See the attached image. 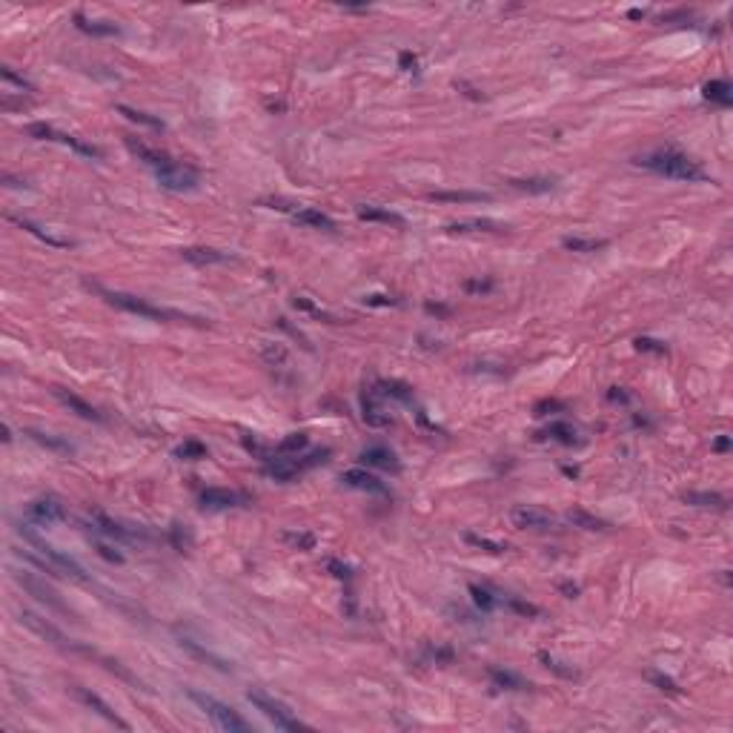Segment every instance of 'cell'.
<instances>
[{"instance_id": "16", "label": "cell", "mask_w": 733, "mask_h": 733, "mask_svg": "<svg viewBox=\"0 0 733 733\" xmlns=\"http://www.w3.org/2000/svg\"><path fill=\"white\" fill-rule=\"evenodd\" d=\"M361 462L370 464V467H378V470H390V473H399V470H401L395 453L387 450V447H366V450H361Z\"/></svg>"}, {"instance_id": "44", "label": "cell", "mask_w": 733, "mask_h": 733, "mask_svg": "<svg viewBox=\"0 0 733 733\" xmlns=\"http://www.w3.org/2000/svg\"><path fill=\"white\" fill-rule=\"evenodd\" d=\"M307 444H310L307 433H292V436H287V439L278 444V450H281V453H298V450H304Z\"/></svg>"}, {"instance_id": "9", "label": "cell", "mask_w": 733, "mask_h": 733, "mask_svg": "<svg viewBox=\"0 0 733 733\" xmlns=\"http://www.w3.org/2000/svg\"><path fill=\"white\" fill-rule=\"evenodd\" d=\"M510 522H513V527H518V530H550L556 525V518L550 515L547 510H541V507H527V504H522V507H513L510 510Z\"/></svg>"}, {"instance_id": "48", "label": "cell", "mask_w": 733, "mask_h": 733, "mask_svg": "<svg viewBox=\"0 0 733 733\" xmlns=\"http://www.w3.org/2000/svg\"><path fill=\"white\" fill-rule=\"evenodd\" d=\"M636 350H641V353H659V355L667 353V347H664L662 341H653V339H636Z\"/></svg>"}, {"instance_id": "18", "label": "cell", "mask_w": 733, "mask_h": 733, "mask_svg": "<svg viewBox=\"0 0 733 733\" xmlns=\"http://www.w3.org/2000/svg\"><path fill=\"white\" fill-rule=\"evenodd\" d=\"M341 481L353 490H364V493H384V484L366 470H347L341 473Z\"/></svg>"}, {"instance_id": "55", "label": "cell", "mask_w": 733, "mask_h": 733, "mask_svg": "<svg viewBox=\"0 0 733 733\" xmlns=\"http://www.w3.org/2000/svg\"><path fill=\"white\" fill-rule=\"evenodd\" d=\"M264 358L275 364V361H284V358H287V353H284V347H269V350L264 353Z\"/></svg>"}, {"instance_id": "28", "label": "cell", "mask_w": 733, "mask_h": 733, "mask_svg": "<svg viewBox=\"0 0 733 733\" xmlns=\"http://www.w3.org/2000/svg\"><path fill=\"white\" fill-rule=\"evenodd\" d=\"M685 504H693V507H711V510H727V499L719 496V493H699V490H690L682 496Z\"/></svg>"}, {"instance_id": "3", "label": "cell", "mask_w": 733, "mask_h": 733, "mask_svg": "<svg viewBox=\"0 0 733 733\" xmlns=\"http://www.w3.org/2000/svg\"><path fill=\"white\" fill-rule=\"evenodd\" d=\"M190 699L195 702V705H198L212 722H215V727L229 730V733H247V730H250V722L241 719L238 711L229 708V705H224V702L212 699V696H206V693H198V690H190Z\"/></svg>"}, {"instance_id": "1", "label": "cell", "mask_w": 733, "mask_h": 733, "mask_svg": "<svg viewBox=\"0 0 733 733\" xmlns=\"http://www.w3.org/2000/svg\"><path fill=\"white\" fill-rule=\"evenodd\" d=\"M636 164L641 169H650L656 175H664V178H674V180H705V172L696 161H690L688 155L676 149H656V152H648V155H639Z\"/></svg>"}, {"instance_id": "29", "label": "cell", "mask_w": 733, "mask_h": 733, "mask_svg": "<svg viewBox=\"0 0 733 733\" xmlns=\"http://www.w3.org/2000/svg\"><path fill=\"white\" fill-rule=\"evenodd\" d=\"M12 553L17 556V559H23V562H29V564H35L38 570H43L46 576H66L64 570H60L55 562H46V556L41 559V556H35L32 550H26V547H12Z\"/></svg>"}, {"instance_id": "30", "label": "cell", "mask_w": 733, "mask_h": 733, "mask_svg": "<svg viewBox=\"0 0 733 733\" xmlns=\"http://www.w3.org/2000/svg\"><path fill=\"white\" fill-rule=\"evenodd\" d=\"M567 522L573 527H582V530H607V522H602V518H596L593 513L588 510H567Z\"/></svg>"}, {"instance_id": "12", "label": "cell", "mask_w": 733, "mask_h": 733, "mask_svg": "<svg viewBox=\"0 0 733 733\" xmlns=\"http://www.w3.org/2000/svg\"><path fill=\"white\" fill-rule=\"evenodd\" d=\"M304 470H307L304 458H266V467H264V473L275 481H292Z\"/></svg>"}, {"instance_id": "17", "label": "cell", "mask_w": 733, "mask_h": 733, "mask_svg": "<svg viewBox=\"0 0 733 733\" xmlns=\"http://www.w3.org/2000/svg\"><path fill=\"white\" fill-rule=\"evenodd\" d=\"M243 504V496L232 493V490H218V487H209V490L201 493V507L206 510H229Z\"/></svg>"}, {"instance_id": "35", "label": "cell", "mask_w": 733, "mask_h": 733, "mask_svg": "<svg viewBox=\"0 0 733 733\" xmlns=\"http://www.w3.org/2000/svg\"><path fill=\"white\" fill-rule=\"evenodd\" d=\"M430 201H447V204H473V201H490L487 192H430Z\"/></svg>"}, {"instance_id": "6", "label": "cell", "mask_w": 733, "mask_h": 733, "mask_svg": "<svg viewBox=\"0 0 733 733\" xmlns=\"http://www.w3.org/2000/svg\"><path fill=\"white\" fill-rule=\"evenodd\" d=\"M17 533L29 541V544H35L38 550H41V556H46L49 562H55L60 570H64L66 576H72V578H78V582H86V573H83V567L75 562V559H69L66 553H60V550L55 547V544H49V541H41L35 533H29L26 527H17Z\"/></svg>"}, {"instance_id": "51", "label": "cell", "mask_w": 733, "mask_h": 733, "mask_svg": "<svg viewBox=\"0 0 733 733\" xmlns=\"http://www.w3.org/2000/svg\"><path fill=\"white\" fill-rule=\"evenodd\" d=\"M327 570H329L335 578H350V576H353V570H350L347 564H341L339 559H327Z\"/></svg>"}, {"instance_id": "49", "label": "cell", "mask_w": 733, "mask_h": 733, "mask_svg": "<svg viewBox=\"0 0 733 733\" xmlns=\"http://www.w3.org/2000/svg\"><path fill=\"white\" fill-rule=\"evenodd\" d=\"M3 80H9V83H15L17 89H23V92H32V83H29L26 78H20L12 66H3Z\"/></svg>"}, {"instance_id": "59", "label": "cell", "mask_w": 733, "mask_h": 733, "mask_svg": "<svg viewBox=\"0 0 733 733\" xmlns=\"http://www.w3.org/2000/svg\"><path fill=\"white\" fill-rule=\"evenodd\" d=\"M627 17H633V20H639V17H645V12H641V9H630V12H627Z\"/></svg>"}, {"instance_id": "56", "label": "cell", "mask_w": 733, "mask_h": 733, "mask_svg": "<svg viewBox=\"0 0 733 733\" xmlns=\"http://www.w3.org/2000/svg\"><path fill=\"white\" fill-rule=\"evenodd\" d=\"M366 304H376V307H387V304H395L392 298H387V295H370V298H364Z\"/></svg>"}, {"instance_id": "45", "label": "cell", "mask_w": 733, "mask_h": 733, "mask_svg": "<svg viewBox=\"0 0 733 733\" xmlns=\"http://www.w3.org/2000/svg\"><path fill=\"white\" fill-rule=\"evenodd\" d=\"M467 590H470L473 602H476L481 610H493V607H496V599L490 596V590H484V588H478V585H470Z\"/></svg>"}, {"instance_id": "4", "label": "cell", "mask_w": 733, "mask_h": 733, "mask_svg": "<svg viewBox=\"0 0 733 733\" xmlns=\"http://www.w3.org/2000/svg\"><path fill=\"white\" fill-rule=\"evenodd\" d=\"M12 578L15 582L29 593V596H35L41 604H46V607H52V610H57V613H66V616H75L72 610H69V604L60 599L46 582H41V578H35L32 573H26V570H12Z\"/></svg>"}, {"instance_id": "50", "label": "cell", "mask_w": 733, "mask_h": 733, "mask_svg": "<svg viewBox=\"0 0 733 733\" xmlns=\"http://www.w3.org/2000/svg\"><path fill=\"white\" fill-rule=\"evenodd\" d=\"M95 550H98V553H101V556H104L106 562H115V564H124V556H120V553H118V550H112L109 544H104V541H98V539H95Z\"/></svg>"}, {"instance_id": "7", "label": "cell", "mask_w": 733, "mask_h": 733, "mask_svg": "<svg viewBox=\"0 0 733 733\" xmlns=\"http://www.w3.org/2000/svg\"><path fill=\"white\" fill-rule=\"evenodd\" d=\"M158 175V183L164 190H172V192H190L198 187V169L195 166H187V164H169L164 169L155 172Z\"/></svg>"}, {"instance_id": "37", "label": "cell", "mask_w": 733, "mask_h": 733, "mask_svg": "<svg viewBox=\"0 0 733 733\" xmlns=\"http://www.w3.org/2000/svg\"><path fill=\"white\" fill-rule=\"evenodd\" d=\"M180 645H183V648H190V650H192V653H195L198 659H204V662H209L212 667H218V670H224V674H227V670H232V664H227V662H224V659H218L215 653H209V650H204V648H198V645H195V641H192V639H180Z\"/></svg>"}, {"instance_id": "8", "label": "cell", "mask_w": 733, "mask_h": 733, "mask_svg": "<svg viewBox=\"0 0 733 733\" xmlns=\"http://www.w3.org/2000/svg\"><path fill=\"white\" fill-rule=\"evenodd\" d=\"M26 132L32 135V138H38V141H57V143H66V146H72L75 152H80V155H86V158H104V152H101V149H95V146H89V143L78 141L75 135L57 132V129H52L49 124H32Z\"/></svg>"}, {"instance_id": "10", "label": "cell", "mask_w": 733, "mask_h": 733, "mask_svg": "<svg viewBox=\"0 0 733 733\" xmlns=\"http://www.w3.org/2000/svg\"><path fill=\"white\" fill-rule=\"evenodd\" d=\"M17 619H20V625H26L29 630H32V633H38L41 639L52 641V645L66 648V636L60 633V630H57L52 622H46V619H41L38 613H32V610H20V613H17Z\"/></svg>"}, {"instance_id": "53", "label": "cell", "mask_w": 733, "mask_h": 733, "mask_svg": "<svg viewBox=\"0 0 733 733\" xmlns=\"http://www.w3.org/2000/svg\"><path fill=\"white\" fill-rule=\"evenodd\" d=\"M464 290L467 292H490L493 281H464Z\"/></svg>"}, {"instance_id": "42", "label": "cell", "mask_w": 733, "mask_h": 733, "mask_svg": "<svg viewBox=\"0 0 733 733\" xmlns=\"http://www.w3.org/2000/svg\"><path fill=\"white\" fill-rule=\"evenodd\" d=\"M467 539V544H473V547H478V550H487V553H493V556H499V553H504V544H499V541H490V539H484V536H476V533H467L464 536Z\"/></svg>"}, {"instance_id": "14", "label": "cell", "mask_w": 733, "mask_h": 733, "mask_svg": "<svg viewBox=\"0 0 733 733\" xmlns=\"http://www.w3.org/2000/svg\"><path fill=\"white\" fill-rule=\"evenodd\" d=\"M55 392V399L64 404V407H69L75 415H80V418H86V421H104V415L92 407L89 401H83L80 395H75V392H69V390H64V387H55L52 390Z\"/></svg>"}, {"instance_id": "58", "label": "cell", "mask_w": 733, "mask_h": 733, "mask_svg": "<svg viewBox=\"0 0 733 733\" xmlns=\"http://www.w3.org/2000/svg\"><path fill=\"white\" fill-rule=\"evenodd\" d=\"M727 447H730V439H725V436H722V439H716V444H713V450H719V453H725Z\"/></svg>"}, {"instance_id": "5", "label": "cell", "mask_w": 733, "mask_h": 733, "mask_svg": "<svg viewBox=\"0 0 733 733\" xmlns=\"http://www.w3.org/2000/svg\"><path fill=\"white\" fill-rule=\"evenodd\" d=\"M247 699L252 702V705H255V708H258V711H261V713H264L275 727H281V730H301V727H304V725H301V722H298V719H295L284 705H281V702H275V699L266 696L264 690H247Z\"/></svg>"}, {"instance_id": "31", "label": "cell", "mask_w": 733, "mask_h": 733, "mask_svg": "<svg viewBox=\"0 0 733 733\" xmlns=\"http://www.w3.org/2000/svg\"><path fill=\"white\" fill-rule=\"evenodd\" d=\"M450 232H504L507 227H501V224H496V221H478V218H473V221H455V224H450L447 227Z\"/></svg>"}, {"instance_id": "52", "label": "cell", "mask_w": 733, "mask_h": 733, "mask_svg": "<svg viewBox=\"0 0 733 733\" xmlns=\"http://www.w3.org/2000/svg\"><path fill=\"white\" fill-rule=\"evenodd\" d=\"M172 541H175V547H178V550H183V547H190V533L183 530L180 525H175V527H172Z\"/></svg>"}, {"instance_id": "47", "label": "cell", "mask_w": 733, "mask_h": 733, "mask_svg": "<svg viewBox=\"0 0 733 733\" xmlns=\"http://www.w3.org/2000/svg\"><path fill=\"white\" fill-rule=\"evenodd\" d=\"M507 604L515 610V613H522V616H539V607L530 604V602H522V599H507Z\"/></svg>"}, {"instance_id": "38", "label": "cell", "mask_w": 733, "mask_h": 733, "mask_svg": "<svg viewBox=\"0 0 733 733\" xmlns=\"http://www.w3.org/2000/svg\"><path fill=\"white\" fill-rule=\"evenodd\" d=\"M175 455H178V458H183V462H198V458H204V455H206V444H201V441L190 439V441H183V444L175 450Z\"/></svg>"}, {"instance_id": "22", "label": "cell", "mask_w": 733, "mask_h": 733, "mask_svg": "<svg viewBox=\"0 0 733 733\" xmlns=\"http://www.w3.org/2000/svg\"><path fill=\"white\" fill-rule=\"evenodd\" d=\"M295 221L304 224V227H313V229H324V232H332V229H335V221H332L329 215H324L321 209H313V206L295 209Z\"/></svg>"}, {"instance_id": "23", "label": "cell", "mask_w": 733, "mask_h": 733, "mask_svg": "<svg viewBox=\"0 0 733 733\" xmlns=\"http://www.w3.org/2000/svg\"><path fill=\"white\" fill-rule=\"evenodd\" d=\"M361 415H364V421L370 424V427H390V424H392V418H390L387 413H381V407L376 404L373 392H366L364 399H361Z\"/></svg>"}, {"instance_id": "21", "label": "cell", "mask_w": 733, "mask_h": 733, "mask_svg": "<svg viewBox=\"0 0 733 733\" xmlns=\"http://www.w3.org/2000/svg\"><path fill=\"white\" fill-rule=\"evenodd\" d=\"M487 676H490V682L501 690H530V682L522 679L518 674H513V670H501V667H490L487 670Z\"/></svg>"}, {"instance_id": "13", "label": "cell", "mask_w": 733, "mask_h": 733, "mask_svg": "<svg viewBox=\"0 0 733 733\" xmlns=\"http://www.w3.org/2000/svg\"><path fill=\"white\" fill-rule=\"evenodd\" d=\"M124 143H127V149L132 152V155L138 158V161H143V164H149L152 169H164V166H169L172 164V158L166 155V152H161V149H152V146H146L143 141H135V138H124Z\"/></svg>"}, {"instance_id": "40", "label": "cell", "mask_w": 733, "mask_h": 733, "mask_svg": "<svg viewBox=\"0 0 733 733\" xmlns=\"http://www.w3.org/2000/svg\"><path fill=\"white\" fill-rule=\"evenodd\" d=\"M541 436L556 439V441H562V444H576V430H573L570 424H550Z\"/></svg>"}, {"instance_id": "54", "label": "cell", "mask_w": 733, "mask_h": 733, "mask_svg": "<svg viewBox=\"0 0 733 733\" xmlns=\"http://www.w3.org/2000/svg\"><path fill=\"white\" fill-rule=\"evenodd\" d=\"M399 66H401L404 72H413V69H415V55H413V52H401V55H399Z\"/></svg>"}, {"instance_id": "15", "label": "cell", "mask_w": 733, "mask_h": 733, "mask_svg": "<svg viewBox=\"0 0 733 733\" xmlns=\"http://www.w3.org/2000/svg\"><path fill=\"white\" fill-rule=\"evenodd\" d=\"M75 693H78V699H80V702H86V705H89L92 711H95L98 716H104V719H106V722H112L115 727H124V730H129V722H127V719H120V716H118V713H115V711L106 705V702H104L98 693H92V690L80 688V685H75Z\"/></svg>"}, {"instance_id": "46", "label": "cell", "mask_w": 733, "mask_h": 733, "mask_svg": "<svg viewBox=\"0 0 733 733\" xmlns=\"http://www.w3.org/2000/svg\"><path fill=\"white\" fill-rule=\"evenodd\" d=\"M648 682H653L659 690H667V693H679V685L670 679V676H664V674H656V670H650L648 674Z\"/></svg>"}, {"instance_id": "41", "label": "cell", "mask_w": 733, "mask_h": 733, "mask_svg": "<svg viewBox=\"0 0 733 733\" xmlns=\"http://www.w3.org/2000/svg\"><path fill=\"white\" fill-rule=\"evenodd\" d=\"M284 541L295 550H313L315 547V536L313 533H295V530H287L284 533Z\"/></svg>"}, {"instance_id": "34", "label": "cell", "mask_w": 733, "mask_h": 733, "mask_svg": "<svg viewBox=\"0 0 733 733\" xmlns=\"http://www.w3.org/2000/svg\"><path fill=\"white\" fill-rule=\"evenodd\" d=\"M376 387H378L376 395H390V399H399V401H404V404L413 401V390H410L407 384H401V381H378Z\"/></svg>"}, {"instance_id": "26", "label": "cell", "mask_w": 733, "mask_h": 733, "mask_svg": "<svg viewBox=\"0 0 733 733\" xmlns=\"http://www.w3.org/2000/svg\"><path fill=\"white\" fill-rule=\"evenodd\" d=\"M9 221L12 224H17L20 229H26V232H32L35 238H41L43 243H49V247H69V241L66 238H55L52 232H46L43 227H38V224H32L29 218H17V215H9Z\"/></svg>"}, {"instance_id": "36", "label": "cell", "mask_w": 733, "mask_h": 733, "mask_svg": "<svg viewBox=\"0 0 733 733\" xmlns=\"http://www.w3.org/2000/svg\"><path fill=\"white\" fill-rule=\"evenodd\" d=\"M539 662H541L547 670H553L556 676H562V679H576V676H578L576 667H567V662H559L556 656H550V653H544V650L539 653Z\"/></svg>"}, {"instance_id": "57", "label": "cell", "mask_w": 733, "mask_h": 733, "mask_svg": "<svg viewBox=\"0 0 733 733\" xmlns=\"http://www.w3.org/2000/svg\"><path fill=\"white\" fill-rule=\"evenodd\" d=\"M607 399H610V401H627L630 395H627V392H619V387H613V390L607 392Z\"/></svg>"}, {"instance_id": "25", "label": "cell", "mask_w": 733, "mask_h": 733, "mask_svg": "<svg viewBox=\"0 0 733 733\" xmlns=\"http://www.w3.org/2000/svg\"><path fill=\"white\" fill-rule=\"evenodd\" d=\"M702 95H705L708 101L719 104V106H730L733 104V89L727 80H708L705 86H702Z\"/></svg>"}, {"instance_id": "19", "label": "cell", "mask_w": 733, "mask_h": 733, "mask_svg": "<svg viewBox=\"0 0 733 733\" xmlns=\"http://www.w3.org/2000/svg\"><path fill=\"white\" fill-rule=\"evenodd\" d=\"M180 258L190 261V264H198V266L232 261V255H227V252H221V250H209V247H187V250H180Z\"/></svg>"}, {"instance_id": "27", "label": "cell", "mask_w": 733, "mask_h": 733, "mask_svg": "<svg viewBox=\"0 0 733 733\" xmlns=\"http://www.w3.org/2000/svg\"><path fill=\"white\" fill-rule=\"evenodd\" d=\"M95 525H98V530H101L104 536H112V539H118V541H135V539H138L132 530H127L124 525L112 522V518L104 515V513H95Z\"/></svg>"}, {"instance_id": "2", "label": "cell", "mask_w": 733, "mask_h": 733, "mask_svg": "<svg viewBox=\"0 0 733 733\" xmlns=\"http://www.w3.org/2000/svg\"><path fill=\"white\" fill-rule=\"evenodd\" d=\"M95 290H98V292L106 298V304H112V307L124 310V313L141 315V318H152V321H195V318H190V315H180V313H175V310L155 307V304H149V301H143V298H138V295L112 292V290H101V287H95Z\"/></svg>"}, {"instance_id": "11", "label": "cell", "mask_w": 733, "mask_h": 733, "mask_svg": "<svg viewBox=\"0 0 733 733\" xmlns=\"http://www.w3.org/2000/svg\"><path fill=\"white\" fill-rule=\"evenodd\" d=\"M26 513L38 525H55V522H66V518H69L64 504H57L55 499H38V501H32L26 507Z\"/></svg>"}, {"instance_id": "33", "label": "cell", "mask_w": 733, "mask_h": 733, "mask_svg": "<svg viewBox=\"0 0 733 733\" xmlns=\"http://www.w3.org/2000/svg\"><path fill=\"white\" fill-rule=\"evenodd\" d=\"M75 26L86 35H118L120 29L115 23H104V20H86L83 15H75Z\"/></svg>"}, {"instance_id": "39", "label": "cell", "mask_w": 733, "mask_h": 733, "mask_svg": "<svg viewBox=\"0 0 733 733\" xmlns=\"http://www.w3.org/2000/svg\"><path fill=\"white\" fill-rule=\"evenodd\" d=\"M118 112H120V115H127L129 120H135V124H143V127H152V129H164V124H161L158 118H152V115H146V112H138V109H132V106H124V104H120Z\"/></svg>"}, {"instance_id": "32", "label": "cell", "mask_w": 733, "mask_h": 733, "mask_svg": "<svg viewBox=\"0 0 733 733\" xmlns=\"http://www.w3.org/2000/svg\"><path fill=\"white\" fill-rule=\"evenodd\" d=\"M562 243L570 252H596V250L607 247V241H602V238H582V235H567Z\"/></svg>"}, {"instance_id": "24", "label": "cell", "mask_w": 733, "mask_h": 733, "mask_svg": "<svg viewBox=\"0 0 733 733\" xmlns=\"http://www.w3.org/2000/svg\"><path fill=\"white\" fill-rule=\"evenodd\" d=\"M513 190L518 192H530V195H539V192H550L556 187V178H513L507 180Z\"/></svg>"}, {"instance_id": "43", "label": "cell", "mask_w": 733, "mask_h": 733, "mask_svg": "<svg viewBox=\"0 0 733 733\" xmlns=\"http://www.w3.org/2000/svg\"><path fill=\"white\" fill-rule=\"evenodd\" d=\"M29 436H32L38 444H43V447H49V450H57V453H72V447L66 444V441H57V439H52V436H46V433H38V430H29Z\"/></svg>"}, {"instance_id": "20", "label": "cell", "mask_w": 733, "mask_h": 733, "mask_svg": "<svg viewBox=\"0 0 733 733\" xmlns=\"http://www.w3.org/2000/svg\"><path fill=\"white\" fill-rule=\"evenodd\" d=\"M355 215L361 221H373V224H387V227H404V218L399 215V212H390V209H381V206H358L355 209Z\"/></svg>"}]
</instances>
